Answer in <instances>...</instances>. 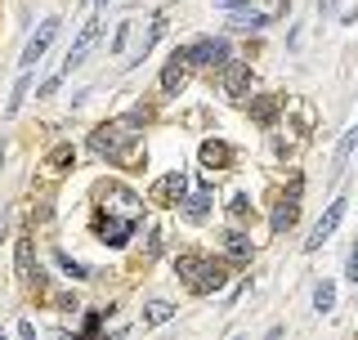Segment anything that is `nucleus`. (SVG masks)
<instances>
[{
  "label": "nucleus",
  "mask_w": 358,
  "mask_h": 340,
  "mask_svg": "<svg viewBox=\"0 0 358 340\" xmlns=\"http://www.w3.org/2000/svg\"><path fill=\"white\" fill-rule=\"evenodd\" d=\"M90 153L103 157V162H130L134 157V130H126L121 121H103V126L90 130Z\"/></svg>",
  "instance_id": "f257e3e1"
},
{
  "label": "nucleus",
  "mask_w": 358,
  "mask_h": 340,
  "mask_svg": "<svg viewBox=\"0 0 358 340\" xmlns=\"http://www.w3.org/2000/svg\"><path fill=\"white\" fill-rule=\"evenodd\" d=\"M188 59H193V67L220 72V67L233 59V45H229V36H201L197 45H188Z\"/></svg>",
  "instance_id": "f03ea898"
},
{
  "label": "nucleus",
  "mask_w": 358,
  "mask_h": 340,
  "mask_svg": "<svg viewBox=\"0 0 358 340\" xmlns=\"http://www.w3.org/2000/svg\"><path fill=\"white\" fill-rule=\"evenodd\" d=\"M59 27H63L59 18H45L41 27L31 31V41L22 45V59H18V67H22V72H27V67H36V63L45 59V50H50V45H54V36H59Z\"/></svg>",
  "instance_id": "7ed1b4c3"
},
{
  "label": "nucleus",
  "mask_w": 358,
  "mask_h": 340,
  "mask_svg": "<svg viewBox=\"0 0 358 340\" xmlns=\"http://www.w3.org/2000/svg\"><path fill=\"white\" fill-rule=\"evenodd\" d=\"M103 22H108V18H90L85 27H81V36H76V45H72V54H67V59H63V76H72L76 67H81V63L90 59V50H94V41L103 36Z\"/></svg>",
  "instance_id": "20e7f679"
},
{
  "label": "nucleus",
  "mask_w": 358,
  "mask_h": 340,
  "mask_svg": "<svg viewBox=\"0 0 358 340\" xmlns=\"http://www.w3.org/2000/svg\"><path fill=\"white\" fill-rule=\"evenodd\" d=\"M130 233H139V220H134V215L130 220H117V215H99L94 220V237L103 246H126Z\"/></svg>",
  "instance_id": "39448f33"
},
{
  "label": "nucleus",
  "mask_w": 358,
  "mask_h": 340,
  "mask_svg": "<svg viewBox=\"0 0 358 340\" xmlns=\"http://www.w3.org/2000/svg\"><path fill=\"white\" fill-rule=\"evenodd\" d=\"M188 72H193V59H188V50H175L171 63L162 67V94H166V99H179V90L188 85Z\"/></svg>",
  "instance_id": "423d86ee"
},
{
  "label": "nucleus",
  "mask_w": 358,
  "mask_h": 340,
  "mask_svg": "<svg viewBox=\"0 0 358 340\" xmlns=\"http://www.w3.org/2000/svg\"><path fill=\"white\" fill-rule=\"evenodd\" d=\"M220 246H224V260H229V264H251L255 260V242L238 229V224L220 233Z\"/></svg>",
  "instance_id": "0eeeda50"
},
{
  "label": "nucleus",
  "mask_w": 358,
  "mask_h": 340,
  "mask_svg": "<svg viewBox=\"0 0 358 340\" xmlns=\"http://www.w3.org/2000/svg\"><path fill=\"white\" fill-rule=\"evenodd\" d=\"M341 220H345V197H336L331 206L322 211V220L313 224V233L305 237V251H318V246H322V242H327V237L336 233V224H341Z\"/></svg>",
  "instance_id": "6e6552de"
},
{
  "label": "nucleus",
  "mask_w": 358,
  "mask_h": 340,
  "mask_svg": "<svg viewBox=\"0 0 358 340\" xmlns=\"http://www.w3.org/2000/svg\"><path fill=\"white\" fill-rule=\"evenodd\" d=\"M220 85L229 90L233 99H246V90H251V63H246V59H229L220 67Z\"/></svg>",
  "instance_id": "1a4fd4ad"
},
{
  "label": "nucleus",
  "mask_w": 358,
  "mask_h": 340,
  "mask_svg": "<svg viewBox=\"0 0 358 340\" xmlns=\"http://www.w3.org/2000/svg\"><path fill=\"white\" fill-rule=\"evenodd\" d=\"M184 192H188V175H184L179 166H175V170H166V175L152 184V197H157V201H166V206H179V201H184Z\"/></svg>",
  "instance_id": "9d476101"
},
{
  "label": "nucleus",
  "mask_w": 358,
  "mask_h": 340,
  "mask_svg": "<svg viewBox=\"0 0 358 340\" xmlns=\"http://www.w3.org/2000/svg\"><path fill=\"white\" fill-rule=\"evenodd\" d=\"M229 260H206V269H201V282H197V291L193 296H215V291L229 287Z\"/></svg>",
  "instance_id": "9b49d317"
},
{
  "label": "nucleus",
  "mask_w": 358,
  "mask_h": 340,
  "mask_svg": "<svg viewBox=\"0 0 358 340\" xmlns=\"http://www.w3.org/2000/svg\"><path fill=\"white\" fill-rule=\"evenodd\" d=\"M201 269H206V255H197V251H179V255H175V278L184 282L188 291H197Z\"/></svg>",
  "instance_id": "f8f14e48"
},
{
  "label": "nucleus",
  "mask_w": 358,
  "mask_h": 340,
  "mask_svg": "<svg viewBox=\"0 0 358 340\" xmlns=\"http://www.w3.org/2000/svg\"><path fill=\"white\" fill-rule=\"evenodd\" d=\"M210 188H193V192H184V201H179V215H184L188 224H201L210 215Z\"/></svg>",
  "instance_id": "ddd939ff"
},
{
  "label": "nucleus",
  "mask_w": 358,
  "mask_h": 340,
  "mask_svg": "<svg viewBox=\"0 0 358 340\" xmlns=\"http://www.w3.org/2000/svg\"><path fill=\"white\" fill-rule=\"evenodd\" d=\"M229 27L233 31H264L268 14H260V9H251V5H233L229 9Z\"/></svg>",
  "instance_id": "4468645a"
},
{
  "label": "nucleus",
  "mask_w": 358,
  "mask_h": 340,
  "mask_svg": "<svg viewBox=\"0 0 358 340\" xmlns=\"http://www.w3.org/2000/svg\"><path fill=\"white\" fill-rule=\"evenodd\" d=\"M31 269H36V237L22 233L18 242H14V274L27 282V278H31Z\"/></svg>",
  "instance_id": "2eb2a0df"
},
{
  "label": "nucleus",
  "mask_w": 358,
  "mask_h": 340,
  "mask_svg": "<svg viewBox=\"0 0 358 340\" xmlns=\"http://www.w3.org/2000/svg\"><path fill=\"white\" fill-rule=\"evenodd\" d=\"M201 166L206 170H229L233 166V148L224 139H206L201 143Z\"/></svg>",
  "instance_id": "dca6fc26"
},
{
  "label": "nucleus",
  "mask_w": 358,
  "mask_h": 340,
  "mask_svg": "<svg viewBox=\"0 0 358 340\" xmlns=\"http://www.w3.org/2000/svg\"><path fill=\"white\" fill-rule=\"evenodd\" d=\"M278 108H282V104H278L273 94H255L251 104H246V112H251L255 126H273V121H278Z\"/></svg>",
  "instance_id": "f3484780"
},
{
  "label": "nucleus",
  "mask_w": 358,
  "mask_h": 340,
  "mask_svg": "<svg viewBox=\"0 0 358 340\" xmlns=\"http://www.w3.org/2000/svg\"><path fill=\"white\" fill-rule=\"evenodd\" d=\"M162 31H166V14H152V22H148V31H143V41H139V54L130 59V67H139L143 59L152 54V45L162 41Z\"/></svg>",
  "instance_id": "a211bd4d"
},
{
  "label": "nucleus",
  "mask_w": 358,
  "mask_h": 340,
  "mask_svg": "<svg viewBox=\"0 0 358 340\" xmlns=\"http://www.w3.org/2000/svg\"><path fill=\"white\" fill-rule=\"evenodd\" d=\"M296 215H300V201L282 197V201L273 206V215H268V229H273V233H287L291 224H296Z\"/></svg>",
  "instance_id": "6ab92c4d"
},
{
  "label": "nucleus",
  "mask_w": 358,
  "mask_h": 340,
  "mask_svg": "<svg viewBox=\"0 0 358 340\" xmlns=\"http://www.w3.org/2000/svg\"><path fill=\"white\" fill-rule=\"evenodd\" d=\"M72 162H76V148H72V143H59V148L45 157V170H50V175H67Z\"/></svg>",
  "instance_id": "aec40b11"
},
{
  "label": "nucleus",
  "mask_w": 358,
  "mask_h": 340,
  "mask_svg": "<svg viewBox=\"0 0 358 340\" xmlns=\"http://www.w3.org/2000/svg\"><path fill=\"white\" fill-rule=\"evenodd\" d=\"M175 318V304L171 300H148L143 304V327H162V323H171Z\"/></svg>",
  "instance_id": "412c9836"
},
{
  "label": "nucleus",
  "mask_w": 358,
  "mask_h": 340,
  "mask_svg": "<svg viewBox=\"0 0 358 340\" xmlns=\"http://www.w3.org/2000/svg\"><path fill=\"white\" fill-rule=\"evenodd\" d=\"M27 90H31V67H27V72L18 76V85L9 90V104H5V117H18V108L27 104Z\"/></svg>",
  "instance_id": "4be33fe9"
},
{
  "label": "nucleus",
  "mask_w": 358,
  "mask_h": 340,
  "mask_svg": "<svg viewBox=\"0 0 358 340\" xmlns=\"http://www.w3.org/2000/svg\"><path fill=\"white\" fill-rule=\"evenodd\" d=\"M313 309H318V313H331L336 309V282L322 278L318 287H313Z\"/></svg>",
  "instance_id": "5701e85b"
},
{
  "label": "nucleus",
  "mask_w": 358,
  "mask_h": 340,
  "mask_svg": "<svg viewBox=\"0 0 358 340\" xmlns=\"http://www.w3.org/2000/svg\"><path fill=\"white\" fill-rule=\"evenodd\" d=\"M117 121H121L126 130H134V134H139V130H143V126L152 121V108H148V104H134V108L126 112V117H117Z\"/></svg>",
  "instance_id": "b1692460"
},
{
  "label": "nucleus",
  "mask_w": 358,
  "mask_h": 340,
  "mask_svg": "<svg viewBox=\"0 0 358 340\" xmlns=\"http://www.w3.org/2000/svg\"><path fill=\"white\" fill-rule=\"evenodd\" d=\"M54 260H59V269H63L67 278H76V282H85V278H90V269L81 264V260H72L67 251H54Z\"/></svg>",
  "instance_id": "393cba45"
},
{
  "label": "nucleus",
  "mask_w": 358,
  "mask_h": 340,
  "mask_svg": "<svg viewBox=\"0 0 358 340\" xmlns=\"http://www.w3.org/2000/svg\"><path fill=\"white\" fill-rule=\"evenodd\" d=\"M358 148V126H350L345 130V139H341V148H336V170H341L345 162H350V153Z\"/></svg>",
  "instance_id": "a878e982"
},
{
  "label": "nucleus",
  "mask_w": 358,
  "mask_h": 340,
  "mask_svg": "<svg viewBox=\"0 0 358 340\" xmlns=\"http://www.w3.org/2000/svg\"><path fill=\"white\" fill-rule=\"evenodd\" d=\"M251 215V201H246V192H233L229 197V220H246Z\"/></svg>",
  "instance_id": "bb28decb"
},
{
  "label": "nucleus",
  "mask_w": 358,
  "mask_h": 340,
  "mask_svg": "<svg viewBox=\"0 0 358 340\" xmlns=\"http://www.w3.org/2000/svg\"><path fill=\"white\" fill-rule=\"evenodd\" d=\"M143 255L148 260L162 255V229H148V237H143Z\"/></svg>",
  "instance_id": "cd10ccee"
},
{
  "label": "nucleus",
  "mask_w": 358,
  "mask_h": 340,
  "mask_svg": "<svg viewBox=\"0 0 358 340\" xmlns=\"http://www.w3.org/2000/svg\"><path fill=\"white\" fill-rule=\"evenodd\" d=\"M126 41H130V22H121L117 36H112V45H108V54H121V50H126Z\"/></svg>",
  "instance_id": "c85d7f7f"
},
{
  "label": "nucleus",
  "mask_w": 358,
  "mask_h": 340,
  "mask_svg": "<svg viewBox=\"0 0 358 340\" xmlns=\"http://www.w3.org/2000/svg\"><path fill=\"white\" fill-rule=\"evenodd\" d=\"M54 309H63V313H76V309H81V300H76L72 291H63V296H54Z\"/></svg>",
  "instance_id": "c756f323"
},
{
  "label": "nucleus",
  "mask_w": 358,
  "mask_h": 340,
  "mask_svg": "<svg viewBox=\"0 0 358 340\" xmlns=\"http://www.w3.org/2000/svg\"><path fill=\"white\" fill-rule=\"evenodd\" d=\"M59 85H63V76H50V81H45L36 94H41V99H50V94H59Z\"/></svg>",
  "instance_id": "7c9ffc66"
},
{
  "label": "nucleus",
  "mask_w": 358,
  "mask_h": 340,
  "mask_svg": "<svg viewBox=\"0 0 358 340\" xmlns=\"http://www.w3.org/2000/svg\"><path fill=\"white\" fill-rule=\"evenodd\" d=\"M345 278L358 287V242H354V251H350V269H345Z\"/></svg>",
  "instance_id": "2f4dec72"
},
{
  "label": "nucleus",
  "mask_w": 358,
  "mask_h": 340,
  "mask_svg": "<svg viewBox=\"0 0 358 340\" xmlns=\"http://www.w3.org/2000/svg\"><path fill=\"white\" fill-rule=\"evenodd\" d=\"M5 229H9V215H0V237H5Z\"/></svg>",
  "instance_id": "473e14b6"
},
{
  "label": "nucleus",
  "mask_w": 358,
  "mask_h": 340,
  "mask_svg": "<svg viewBox=\"0 0 358 340\" xmlns=\"http://www.w3.org/2000/svg\"><path fill=\"white\" fill-rule=\"evenodd\" d=\"M220 5H224V9H233V5H242V0H220Z\"/></svg>",
  "instance_id": "72a5a7b5"
},
{
  "label": "nucleus",
  "mask_w": 358,
  "mask_h": 340,
  "mask_svg": "<svg viewBox=\"0 0 358 340\" xmlns=\"http://www.w3.org/2000/svg\"><path fill=\"white\" fill-rule=\"evenodd\" d=\"M81 5H108V0H81Z\"/></svg>",
  "instance_id": "f704fd0d"
},
{
  "label": "nucleus",
  "mask_w": 358,
  "mask_h": 340,
  "mask_svg": "<svg viewBox=\"0 0 358 340\" xmlns=\"http://www.w3.org/2000/svg\"><path fill=\"white\" fill-rule=\"evenodd\" d=\"M0 157H5V143H0Z\"/></svg>",
  "instance_id": "c9c22d12"
},
{
  "label": "nucleus",
  "mask_w": 358,
  "mask_h": 340,
  "mask_svg": "<svg viewBox=\"0 0 358 340\" xmlns=\"http://www.w3.org/2000/svg\"><path fill=\"white\" fill-rule=\"evenodd\" d=\"M0 340H5V327H0Z\"/></svg>",
  "instance_id": "e433bc0d"
}]
</instances>
